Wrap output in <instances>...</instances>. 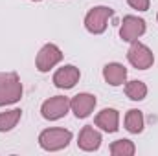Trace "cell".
<instances>
[{
    "instance_id": "cell-4",
    "label": "cell",
    "mask_w": 158,
    "mask_h": 156,
    "mask_svg": "<svg viewBox=\"0 0 158 156\" xmlns=\"http://www.w3.org/2000/svg\"><path fill=\"white\" fill-rule=\"evenodd\" d=\"M127 61L136 70H147V68H151L155 64V53L143 42L134 40V42H131V48L127 51Z\"/></svg>"
},
{
    "instance_id": "cell-16",
    "label": "cell",
    "mask_w": 158,
    "mask_h": 156,
    "mask_svg": "<svg viewBox=\"0 0 158 156\" xmlns=\"http://www.w3.org/2000/svg\"><path fill=\"white\" fill-rule=\"evenodd\" d=\"M109 151H110L112 156H132L136 153V145H134V142L123 138V140L112 142L110 147H109Z\"/></svg>"
},
{
    "instance_id": "cell-15",
    "label": "cell",
    "mask_w": 158,
    "mask_h": 156,
    "mask_svg": "<svg viewBox=\"0 0 158 156\" xmlns=\"http://www.w3.org/2000/svg\"><path fill=\"white\" fill-rule=\"evenodd\" d=\"M22 117V110L20 109H11L6 112H0V132H9L17 127V123Z\"/></svg>"
},
{
    "instance_id": "cell-10",
    "label": "cell",
    "mask_w": 158,
    "mask_h": 156,
    "mask_svg": "<svg viewBox=\"0 0 158 156\" xmlns=\"http://www.w3.org/2000/svg\"><path fill=\"white\" fill-rule=\"evenodd\" d=\"M101 142H103L101 132L96 127H92V125H85L77 136V147L81 151H85V153L98 151L101 147Z\"/></svg>"
},
{
    "instance_id": "cell-9",
    "label": "cell",
    "mask_w": 158,
    "mask_h": 156,
    "mask_svg": "<svg viewBox=\"0 0 158 156\" xmlns=\"http://www.w3.org/2000/svg\"><path fill=\"white\" fill-rule=\"evenodd\" d=\"M79 79H81V72H79L77 66H74V64H64V66H61V68L55 70L52 81H53V84H55L57 88H61V90H70V88H74L79 83Z\"/></svg>"
},
{
    "instance_id": "cell-14",
    "label": "cell",
    "mask_w": 158,
    "mask_h": 156,
    "mask_svg": "<svg viewBox=\"0 0 158 156\" xmlns=\"http://www.w3.org/2000/svg\"><path fill=\"white\" fill-rule=\"evenodd\" d=\"M125 96L131 99V101H142L147 97V84L143 81H127L125 83Z\"/></svg>"
},
{
    "instance_id": "cell-12",
    "label": "cell",
    "mask_w": 158,
    "mask_h": 156,
    "mask_svg": "<svg viewBox=\"0 0 158 156\" xmlns=\"http://www.w3.org/2000/svg\"><path fill=\"white\" fill-rule=\"evenodd\" d=\"M103 79L110 86H121L127 83V68L121 63H107L103 66Z\"/></svg>"
},
{
    "instance_id": "cell-3",
    "label": "cell",
    "mask_w": 158,
    "mask_h": 156,
    "mask_svg": "<svg viewBox=\"0 0 158 156\" xmlns=\"http://www.w3.org/2000/svg\"><path fill=\"white\" fill-rule=\"evenodd\" d=\"M114 17V9L109 6H96L85 15V28L92 35H101L105 33L109 26V18Z\"/></svg>"
},
{
    "instance_id": "cell-18",
    "label": "cell",
    "mask_w": 158,
    "mask_h": 156,
    "mask_svg": "<svg viewBox=\"0 0 158 156\" xmlns=\"http://www.w3.org/2000/svg\"><path fill=\"white\" fill-rule=\"evenodd\" d=\"M31 2H40V0H31Z\"/></svg>"
},
{
    "instance_id": "cell-17",
    "label": "cell",
    "mask_w": 158,
    "mask_h": 156,
    "mask_svg": "<svg viewBox=\"0 0 158 156\" xmlns=\"http://www.w3.org/2000/svg\"><path fill=\"white\" fill-rule=\"evenodd\" d=\"M127 4L136 11H147L151 6V0H127Z\"/></svg>"
},
{
    "instance_id": "cell-11",
    "label": "cell",
    "mask_w": 158,
    "mask_h": 156,
    "mask_svg": "<svg viewBox=\"0 0 158 156\" xmlns=\"http://www.w3.org/2000/svg\"><path fill=\"white\" fill-rule=\"evenodd\" d=\"M94 125L103 130V132H116L119 129V112L116 109H103L101 112H98V116L94 117Z\"/></svg>"
},
{
    "instance_id": "cell-13",
    "label": "cell",
    "mask_w": 158,
    "mask_h": 156,
    "mask_svg": "<svg viewBox=\"0 0 158 156\" xmlns=\"http://www.w3.org/2000/svg\"><path fill=\"white\" fill-rule=\"evenodd\" d=\"M123 125L125 129L131 132V134H140L145 127V117H143V112L138 110V109H131L127 110L125 114V119H123Z\"/></svg>"
},
{
    "instance_id": "cell-8",
    "label": "cell",
    "mask_w": 158,
    "mask_h": 156,
    "mask_svg": "<svg viewBox=\"0 0 158 156\" xmlns=\"http://www.w3.org/2000/svg\"><path fill=\"white\" fill-rule=\"evenodd\" d=\"M96 105H98L96 96L94 94H88V92H79V94H76L70 99V110L74 112V116L77 117V119L88 117L94 112Z\"/></svg>"
},
{
    "instance_id": "cell-7",
    "label": "cell",
    "mask_w": 158,
    "mask_h": 156,
    "mask_svg": "<svg viewBox=\"0 0 158 156\" xmlns=\"http://www.w3.org/2000/svg\"><path fill=\"white\" fill-rule=\"evenodd\" d=\"M147 31V24L143 18L136 15H125L119 26V39L123 42H134Z\"/></svg>"
},
{
    "instance_id": "cell-19",
    "label": "cell",
    "mask_w": 158,
    "mask_h": 156,
    "mask_svg": "<svg viewBox=\"0 0 158 156\" xmlns=\"http://www.w3.org/2000/svg\"><path fill=\"white\" fill-rule=\"evenodd\" d=\"M156 20H158V15H156Z\"/></svg>"
},
{
    "instance_id": "cell-2",
    "label": "cell",
    "mask_w": 158,
    "mask_h": 156,
    "mask_svg": "<svg viewBox=\"0 0 158 156\" xmlns=\"http://www.w3.org/2000/svg\"><path fill=\"white\" fill-rule=\"evenodd\" d=\"M22 97V83L15 72H0V107L15 105Z\"/></svg>"
},
{
    "instance_id": "cell-1",
    "label": "cell",
    "mask_w": 158,
    "mask_h": 156,
    "mask_svg": "<svg viewBox=\"0 0 158 156\" xmlns=\"http://www.w3.org/2000/svg\"><path fill=\"white\" fill-rule=\"evenodd\" d=\"M74 134L68 129H61V127H52V129H44L39 134V145L40 149L48 151V153H57L63 151L70 145Z\"/></svg>"
},
{
    "instance_id": "cell-6",
    "label": "cell",
    "mask_w": 158,
    "mask_h": 156,
    "mask_svg": "<svg viewBox=\"0 0 158 156\" xmlns=\"http://www.w3.org/2000/svg\"><path fill=\"white\" fill-rule=\"evenodd\" d=\"M68 112H70V97H66V96L48 97L40 105V116L48 121H57V119L64 117Z\"/></svg>"
},
{
    "instance_id": "cell-5",
    "label": "cell",
    "mask_w": 158,
    "mask_h": 156,
    "mask_svg": "<svg viewBox=\"0 0 158 156\" xmlns=\"http://www.w3.org/2000/svg\"><path fill=\"white\" fill-rule=\"evenodd\" d=\"M61 61H63L61 48L57 44H53V42H48V44H44L40 48L37 57H35V68L39 70L40 74H46L52 68H55Z\"/></svg>"
}]
</instances>
